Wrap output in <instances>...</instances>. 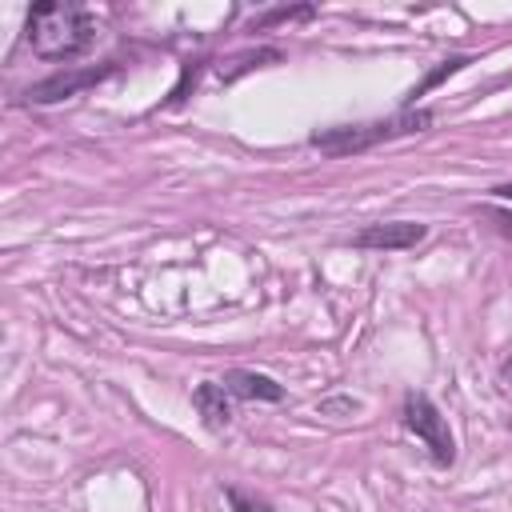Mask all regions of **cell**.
Returning a JSON list of instances; mask_svg holds the SVG:
<instances>
[{"mask_svg":"<svg viewBox=\"0 0 512 512\" xmlns=\"http://www.w3.org/2000/svg\"><path fill=\"white\" fill-rule=\"evenodd\" d=\"M220 384H224L228 396H236V400H268V404L284 400V384H276L272 376L252 372V368H232V372H224Z\"/></svg>","mask_w":512,"mask_h":512,"instance_id":"8992f818","label":"cell"},{"mask_svg":"<svg viewBox=\"0 0 512 512\" xmlns=\"http://www.w3.org/2000/svg\"><path fill=\"white\" fill-rule=\"evenodd\" d=\"M432 124V112L428 108H400L396 116L388 120H364V124H332V128H316L308 136V144L324 156H356V152H368L376 144H388L396 136H412V132H424Z\"/></svg>","mask_w":512,"mask_h":512,"instance_id":"7a4b0ae2","label":"cell"},{"mask_svg":"<svg viewBox=\"0 0 512 512\" xmlns=\"http://www.w3.org/2000/svg\"><path fill=\"white\" fill-rule=\"evenodd\" d=\"M284 52L280 48H256V52H240V56H232V60H224L216 72H220V80L224 84H232V80H240L244 72H252V68H260V64H276Z\"/></svg>","mask_w":512,"mask_h":512,"instance_id":"ba28073f","label":"cell"},{"mask_svg":"<svg viewBox=\"0 0 512 512\" xmlns=\"http://www.w3.org/2000/svg\"><path fill=\"white\" fill-rule=\"evenodd\" d=\"M464 64H472V60H468V56H448V60H440V68H432V72H428V76H424V80H420V84H416V88L408 92V100H404V108H412V104H416V96H424V92H428V88H436V84H440L444 76H452V72H460Z\"/></svg>","mask_w":512,"mask_h":512,"instance_id":"9c48e42d","label":"cell"},{"mask_svg":"<svg viewBox=\"0 0 512 512\" xmlns=\"http://www.w3.org/2000/svg\"><path fill=\"white\" fill-rule=\"evenodd\" d=\"M404 428L428 448L436 468H452L456 464V440L452 428L444 420V412L424 396V392H408L404 396Z\"/></svg>","mask_w":512,"mask_h":512,"instance_id":"3957f363","label":"cell"},{"mask_svg":"<svg viewBox=\"0 0 512 512\" xmlns=\"http://www.w3.org/2000/svg\"><path fill=\"white\" fill-rule=\"evenodd\" d=\"M500 380H504V384H508V388H512V356H508V360H504V364H500Z\"/></svg>","mask_w":512,"mask_h":512,"instance_id":"7c38bea8","label":"cell"},{"mask_svg":"<svg viewBox=\"0 0 512 512\" xmlns=\"http://www.w3.org/2000/svg\"><path fill=\"white\" fill-rule=\"evenodd\" d=\"M308 16H312V8H272L252 20V32H264L268 24H284V20H308Z\"/></svg>","mask_w":512,"mask_h":512,"instance_id":"8fae6325","label":"cell"},{"mask_svg":"<svg viewBox=\"0 0 512 512\" xmlns=\"http://www.w3.org/2000/svg\"><path fill=\"white\" fill-rule=\"evenodd\" d=\"M492 192H496V196H500V200H512V184H496V188H492Z\"/></svg>","mask_w":512,"mask_h":512,"instance_id":"4fadbf2b","label":"cell"},{"mask_svg":"<svg viewBox=\"0 0 512 512\" xmlns=\"http://www.w3.org/2000/svg\"><path fill=\"white\" fill-rule=\"evenodd\" d=\"M428 236V224H416V220H384V224H368L352 236L356 248H372V252H404V248H416L420 240Z\"/></svg>","mask_w":512,"mask_h":512,"instance_id":"5b68a950","label":"cell"},{"mask_svg":"<svg viewBox=\"0 0 512 512\" xmlns=\"http://www.w3.org/2000/svg\"><path fill=\"white\" fill-rule=\"evenodd\" d=\"M192 404H196V412H200L208 432H224L232 424V404H228V388L224 384H200L192 392Z\"/></svg>","mask_w":512,"mask_h":512,"instance_id":"52a82bcc","label":"cell"},{"mask_svg":"<svg viewBox=\"0 0 512 512\" xmlns=\"http://www.w3.org/2000/svg\"><path fill=\"white\" fill-rule=\"evenodd\" d=\"M112 72H116V64H112V60H108V64H100V68H68V72H52V76H44L40 84H32L24 96H28L32 104H60V100L80 96L84 88H92V84L108 80Z\"/></svg>","mask_w":512,"mask_h":512,"instance_id":"277c9868","label":"cell"},{"mask_svg":"<svg viewBox=\"0 0 512 512\" xmlns=\"http://www.w3.org/2000/svg\"><path fill=\"white\" fill-rule=\"evenodd\" d=\"M224 500L232 504V512H276L264 496H252V492H244V488H236V484L224 488Z\"/></svg>","mask_w":512,"mask_h":512,"instance_id":"30bf717a","label":"cell"},{"mask_svg":"<svg viewBox=\"0 0 512 512\" xmlns=\"http://www.w3.org/2000/svg\"><path fill=\"white\" fill-rule=\"evenodd\" d=\"M24 40L40 60H72L96 40V20L80 4L44 0V4H32Z\"/></svg>","mask_w":512,"mask_h":512,"instance_id":"6da1fadb","label":"cell"}]
</instances>
